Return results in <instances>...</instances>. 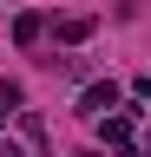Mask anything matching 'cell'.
<instances>
[{
    "mask_svg": "<svg viewBox=\"0 0 151 157\" xmlns=\"http://www.w3.org/2000/svg\"><path fill=\"white\" fill-rule=\"evenodd\" d=\"M112 105H118V78H92V85L79 92V111L85 118H99V124H105V111Z\"/></svg>",
    "mask_w": 151,
    "mask_h": 157,
    "instance_id": "cell-1",
    "label": "cell"
},
{
    "mask_svg": "<svg viewBox=\"0 0 151 157\" xmlns=\"http://www.w3.org/2000/svg\"><path fill=\"white\" fill-rule=\"evenodd\" d=\"M99 144L112 151V157H131V111H112L105 124H99Z\"/></svg>",
    "mask_w": 151,
    "mask_h": 157,
    "instance_id": "cell-2",
    "label": "cell"
},
{
    "mask_svg": "<svg viewBox=\"0 0 151 157\" xmlns=\"http://www.w3.org/2000/svg\"><path fill=\"white\" fill-rule=\"evenodd\" d=\"M92 26H99L92 13H66V20H59V39H66V46H79V39H92Z\"/></svg>",
    "mask_w": 151,
    "mask_h": 157,
    "instance_id": "cell-3",
    "label": "cell"
},
{
    "mask_svg": "<svg viewBox=\"0 0 151 157\" xmlns=\"http://www.w3.org/2000/svg\"><path fill=\"white\" fill-rule=\"evenodd\" d=\"M40 33H46V20H40V13H20V20H13V39H20V46H33Z\"/></svg>",
    "mask_w": 151,
    "mask_h": 157,
    "instance_id": "cell-4",
    "label": "cell"
},
{
    "mask_svg": "<svg viewBox=\"0 0 151 157\" xmlns=\"http://www.w3.org/2000/svg\"><path fill=\"white\" fill-rule=\"evenodd\" d=\"M20 98H26V92H20V85H13V78H0V124H7V111H13V105H20Z\"/></svg>",
    "mask_w": 151,
    "mask_h": 157,
    "instance_id": "cell-5",
    "label": "cell"
},
{
    "mask_svg": "<svg viewBox=\"0 0 151 157\" xmlns=\"http://www.w3.org/2000/svg\"><path fill=\"white\" fill-rule=\"evenodd\" d=\"M20 131H26V144H46V124H40V111H20Z\"/></svg>",
    "mask_w": 151,
    "mask_h": 157,
    "instance_id": "cell-6",
    "label": "cell"
},
{
    "mask_svg": "<svg viewBox=\"0 0 151 157\" xmlns=\"http://www.w3.org/2000/svg\"><path fill=\"white\" fill-rule=\"evenodd\" d=\"M145 157H151V137H145Z\"/></svg>",
    "mask_w": 151,
    "mask_h": 157,
    "instance_id": "cell-7",
    "label": "cell"
}]
</instances>
